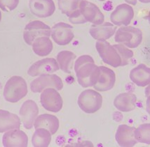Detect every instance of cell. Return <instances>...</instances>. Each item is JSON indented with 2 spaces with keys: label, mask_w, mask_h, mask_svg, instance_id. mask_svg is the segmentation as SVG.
<instances>
[{
  "label": "cell",
  "mask_w": 150,
  "mask_h": 147,
  "mask_svg": "<svg viewBox=\"0 0 150 147\" xmlns=\"http://www.w3.org/2000/svg\"><path fill=\"white\" fill-rule=\"evenodd\" d=\"M51 27L42 21H31L25 27L23 38L28 45H32L34 40L39 37L51 36Z\"/></svg>",
  "instance_id": "obj_6"
},
{
  "label": "cell",
  "mask_w": 150,
  "mask_h": 147,
  "mask_svg": "<svg viewBox=\"0 0 150 147\" xmlns=\"http://www.w3.org/2000/svg\"><path fill=\"white\" fill-rule=\"evenodd\" d=\"M146 111L150 115V95H148L146 100Z\"/></svg>",
  "instance_id": "obj_32"
},
{
  "label": "cell",
  "mask_w": 150,
  "mask_h": 147,
  "mask_svg": "<svg viewBox=\"0 0 150 147\" xmlns=\"http://www.w3.org/2000/svg\"><path fill=\"white\" fill-rule=\"evenodd\" d=\"M28 94V85L23 77L13 76L7 81L4 89V97L7 102L15 103Z\"/></svg>",
  "instance_id": "obj_1"
},
{
  "label": "cell",
  "mask_w": 150,
  "mask_h": 147,
  "mask_svg": "<svg viewBox=\"0 0 150 147\" xmlns=\"http://www.w3.org/2000/svg\"><path fill=\"white\" fill-rule=\"evenodd\" d=\"M21 124V118L16 114L8 111L0 109V132L19 129Z\"/></svg>",
  "instance_id": "obj_21"
},
{
  "label": "cell",
  "mask_w": 150,
  "mask_h": 147,
  "mask_svg": "<svg viewBox=\"0 0 150 147\" xmlns=\"http://www.w3.org/2000/svg\"><path fill=\"white\" fill-rule=\"evenodd\" d=\"M29 7L31 13L39 18L51 16L56 10L53 0H30Z\"/></svg>",
  "instance_id": "obj_14"
},
{
  "label": "cell",
  "mask_w": 150,
  "mask_h": 147,
  "mask_svg": "<svg viewBox=\"0 0 150 147\" xmlns=\"http://www.w3.org/2000/svg\"><path fill=\"white\" fill-rule=\"evenodd\" d=\"M138 1L141 3H150V0H138Z\"/></svg>",
  "instance_id": "obj_35"
},
{
  "label": "cell",
  "mask_w": 150,
  "mask_h": 147,
  "mask_svg": "<svg viewBox=\"0 0 150 147\" xmlns=\"http://www.w3.org/2000/svg\"><path fill=\"white\" fill-rule=\"evenodd\" d=\"M1 11H0V22H1Z\"/></svg>",
  "instance_id": "obj_37"
},
{
  "label": "cell",
  "mask_w": 150,
  "mask_h": 147,
  "mask_svg": "<svg viewBox=\"0 0 150 147\" xmlns=\"http://www.w3.org/2000/svg\"><path fill=\"white\" fill-rule=\"evenodd\" d=\"M135 128L126 124L119 125L115 134V139L119 146L133 147L138 143L134 135Z\"/></svg>",
  "instance_id": "obj_16"
},
{
  "label": "cell",
  "mask_w": 150,
  "mask_h": 147,
  "mask_svg": "<svg viewBox=\"0 0 150 147\" xmlns=\"http://www.w3.org/2000/svg\"><path fill=\"white\" fill-rule=\"evenodd\" d=\"M129 77L136 86L146 87L150 84V68L144 63H140L132 69Z\"/></svg>",
  "instance_id": "obj_18"
},
{
  "label": "cell",
  "mask_w": 150,
  "mask_h": 147,
  "mask_svg": "<svg viewBox=\"0 0 150 147\" xmlns=\"http://www.w3.org/2000/svg\"><path fill=\"white\" fill-rule=\"evenodd\" d=\"M69 20L73 24H81L87 22V21L86 20V19L82 15L79 8L74 10V12H72L69 15Z\"/></svg>",
  "instance_id": "obj_30"
},
{
  "label": "cell",
  "mask_w": 150,
  "mask_h": 147,
  "mask_svg": "<svg viewBox=\"0 0 150 147\" xmlns=\"http://www.w3.org/2000/svg\"><path fill=\"white\" fill-rule=\"evenodd\" d=\"M114 40L117 43L123 44L128 48H136L143 38L142 31L133 26H122L116 31Z\"/></svg>",
  "instance_id": "obj_2"
},
{
  "label": "cell",
  "mask_w": 150,
  "mask_h": 147,
  "mask_svg": "<svg viewBox=\"0 0 150 147\" xmlns=\"http://www.w3.org/2000/svg\"><path fill=\"white\" fill-rule=\"evenodd\" d=\"M79 10L87 22L95 25H99L105 22V16L100 9L95 3L82 0L80 2Z\"/></svg>",
  "instance_id": "obj_12"
},
{
  "label": "cell",
  "mask_w": 150,
  "mask_h": 147,
  "mask_svg": "<svg viewBox=\"0 0 150 147\" xmlns=\"http://www.w3.org/2000/svg\"><path fill=\"white\" fill-rule=\"evenodd\" d=\"M147 18H148V20H149V22H150V10L149 11V13H148V16H147Z\"/></svg>",
  "instance_id": "obj_36"
},
{
  "label": "cell",
  "mask_w": 150,
  "mask_h": 147,
  "mask_svg": "<svg viewBox=\"0 0 150 147\" xmlns=\"http://www.w3.org/2000/svg\"><path fill=\"white\" fill-rule=\"evenodd\" d=\"M100 74L97 83L93 86L95 90L105 92L111 90L116 83V74L113 70L108 67L101 65Z\"/></svg>",
  "instance_id": "obj_15"
},
{
  "label": "cell",
  "mask_w": 150,
  "mask_h": 147,
  "mask_svg": "<svg viewBox=\"0 0 150 147\" xmlns=\"http://www.w3.org/2000/svg\"><path fill=\"white\" fill-rule=\"evenodd\" d=\"M77 103L82 111L86 114H93L101 109L103 96L95 89L84 90L79 95Z\"/></svg>",
  "instance_id": "obj_3"
},
{
  "label": "cell",
  "mask_w": 150,
  "mask_h": 147,
  "mask_svg": "<svg viewBox=\"0 0 150 147\" xmlns=\"http://www.w3.org/2000/svg\"><path fill=\"white\" fill-rule=\"evenodd\" d=\"M134 135L137 142L150 144V123L141 124L135 128Z\"/></svg>",
  "instance_id": "obj_26"
},
{
  "label": "cell",
  "mask_w": 150,
  "mask_h": 147,
  "mask_svg": "<svg viewBox=\"0 0 150 147\" xmlns=\"http://www.w3.org/2000/svg\"><path fill=\"white\" fill-rule=\"evenodd\" d=\"M82 0H58V8L62 13L69 16L72 12L79 8L80 2Z\"/></svg>",
  "instance_id": "obj_27"
},
{
  "label": "cell",
  "mask_w": 150,
  "mask_h": 147,
  "mask_svg": "<svg viewBox=\"0 0 150 147\" xmlns=\"http://www.w3.org/2000/svg\"><path fill=\"white\" fill-rule=\"evenodd\" d=\"M60 69L56 59L45 58L34 63L28 70V74L32 77H37L46 74H52Z\"/></svg>",
  "instance_id": "obj_11"
},
{
  "label": "cell",
  "mask_w": 150,
  "mask_h": 147,
  "mask_svg": "<svg viewBox=\"0 0 150 147\" xmlns=\"http://www.w3.org/2000/svg\"><path fill=\"white\" fill-rule=\"evenodd\" d=\"M134 10L131 5L121 3L118 5L110 15V20L117 26H128L134 17Z\"/></svg>",
  "instance_id": "obj_10"
},
{
  "label": "cell",
  "mask_w": 150,
  "mask_h": 147,
  "mask_svg": "<svg viewBox=\"0 0 150 147\" xmlns=\"http://www.w3.org/2000/svg\"><path fill=\"white\" fill-rule=\"evenodd\" d=\"M117 26L109 22H104L99 25H93L91 26L89 33L95 40H107L115 34Z\"/></svg>",
  "instance_id": "obj_19"
},
{
  "label": "cell",
  "mask_w": 150,
  "mask_h": 147,
  "mask_svg": "<svg viewBox=\"0 0 150 147\" xmlns=\"http://www.w3.org/2000/svg\"><path fill=\"white\" fill-rule=\"evenodd\" d=\"M51 36L59 45H68L74 37L73 26L65 22L57 23L51 28Z\"/></svg>",
  "instance_id": "obj_9"
},
{
  "label": "cell",
  "mask_w": 150,
  "mask_h": 147,
  "mask_svg": "<svg viewBox=\"0 0 150 147\" xmlns=\"http://www.w3.org/2000/svg\"><path fill=\"white\" fill-rule=\"evenodd\" d=\"M137 96L131 92L119 93L114 100V105L119 111L130 112L136 107Z\"/></svg>",
  "instance_id": "obj_20"
},
{
  "label": "cell",
  "mask_w": 150,
  "mask_h": 147,
  "mask_svg": "<svg viewBox=\"0 0 150 147\" xmlns=\"http://www.w3.org/2000/svg\"><path fill=\"white\" fill-rule=\"evenodd\" d=\"M144 94H145L146 97H147L148 95H150V84L146 86L145 90H144Z\"/></svg>",
  "instance_id": "obj_34"
},
{
  "label": "cell",
  "mask_w": 150,
  "mask_h": 147,
  "mask_svg": "<svg viewBox=\"0 0 150 147\" xmlns=\"http://www.w3.org/2000/svg\"><path fill=\"white\" fill-rule=\"evenodd\" d=\"M126 3L131 5V6H135L137 3V0H124Z\"/></svg>",
  "instance_id": "obj_33"
},
{
  "label": "cell",
  "mask_w": 150,
  "mask_h": 147,
  "mask_svg": "<svg viewBox=\"0 0 150 147\" xmlns=\"http://www.w3.org/2000/svg\"><path fill=\"white\" fill-rule=\"evenodd\" d=\"M115 49L119 53L121 59V66H124L128 64L130 60L133 57L134 53L131 48L125 46L123 44L117 43L113 45Z\"/></svg>",
  "instance_id": "obj_28"
},
{
  "label": "cell",
  "mask_w": 150,
  "mask_h": 147,
  "mask_svg": "<svg viewBox=\"0 0 150 147\" xmlns=\"http://www.w3.org/2000/svg\"><path fill=\"white\" fill-rule=\"evenodd\" d=\"M20 116L23 126L28 130L32 129L39 114V107L33 100L25 101L20 109Z\"/></svg>",
  "instance_id": "obj_13"
},
{
  "label": "cell",
  "mask_w": 150,
  "mask_h": 147,
  "mask_svg": "<svg viewBox=\"0 0 150 147\" xmlns=\"http://www.w3.org/2000/svg\"><path fill=\"white\" fill-rule=\"evenodd\" d=\"M51 135L52 134L50 131L44 127L35 129V132H34L32 138L33 145L35 147L49 146L52 139Z\"/></svg>",
  "instance_id": "obj_25"
},
{
  "label": "cell",
  "mask_w": 150,
  "mask_h": 147,
  "mask_svg": "<svg viewBox=\"0 0 150 147\" xmlns=\"http://www.w3.org/2000/svg\"><path fill=\"white\" fill-rule=\"evenodd\" d=\"M34 127L35 129L44 127L50 131L51 134H55L60 127L59 119L56 116L49 114H40L35 119Z\"/></svg>",
  "instance_id": "obj_22"
},
{
  "label": "cell",
  "mask_w": 150,
  "mask_h": 147,
  "mask_svg": "<svg viewBox=\"0 0 150 147\" xmlns=\"http://www.w3.org/2000/svg\"><path fill=\"white\" fill-rule=\"evenodd\" d=\"M76 56L71 51L63 50L60 52L57 55V61L60 70L65 73H71L74 65Z\"/></svg>",
  "instance_id": "obj_23"
},
{
  "label": "cell",
  "mask_w": 150,
  "mask_h": 147,
  "mask_svg": "<svg viewBox=\"0 0 150 147\" xmlns=\"http://www.w3.org/2000/svg\"><path fill=\"white\" fill-rule=\"evenodd\" d=\"M87 63H95L94 59H93L90 55H88V54L80 56L78 59H76V60L74 62V71H76L80 67Z\"/></svg>",
  "instance_id": "obj_31"
},
{
  "label": "cell",
  "mask_w": 150,
  "mask_h": 147,
  "mask_svg": "<svg viewBox=\"0 0 150 147\" xmlns=\"http://www.w3.org/2000/svg\"><path fill=\"white\" fill-rule=\"evenodd\" d=\"M2 143L5 147H26L28 144V137L23 130L13 129L5 132Z\"/></svg>",
  "instance_id": "obj_17"
},
{
  "label": "cell",
  "mask_w": 150,
  "mask_h": 147,
  "mask_svg": "<svg viewBox=\"0 0 150 147\" xmlns=\"http://www.w3.org/2000/svg\"><path fill=\"white\" fill-rule=\"evenodd\" d=\"M19 0H0V8L5 12H10L17 8Z\"/></svg>",
  "instance_id": "obj_29"
},
{
  "label": "cell",
  "mask_w": 150,
  "mask_h": 147,
  "mask_svg": "<svg viewBox=\"0 0 150 147\" xmlns=\"http://www.w3.org/2000/svg\"><path fill=\"white\" fill-rule=\"evenodd\" d=\"M98 1H104L105 0H98Z\"/></svg>",
  "instance_id": "obj_38"
},
{
  "label": "cell",
  "mask_w": 150,
  "mask_h": 147,
  "mask_svg": "<svg viewBox=\"0 0 150 147\" xmlns=\"http://www.w3.org/2000/svg\"><path fill=\"white\" fill-rule=\"evenodd\" d=\"M40 102L46 110L57 113L62 109L63 100L58 91L54 88H47L42 92Z\"/></svg>",
  "instance_id": "obj_8"
},
{
  "label": "cell",
  "mask_w": 150,
  "mask_h": 147,
  "mask_svg": "<svg viewBox=\"0 0 150 147\" xmlns=\"http://www.w3.org/2000/svg\"><path fill=\"white\" fill-rule=\"evenodd\" d=\"M96 47L104 63L114 68L121 66V59L113 45L107 40H97Z\"/></svg>",
  "instance_id": "obj_5"
},
{
  "label": "cell",
  "mask_w": 150,
  "mask_h": 147,
  "mask_svg": "<svg viewBox=\"0 0 150 147\" xmlns=\"http://www.w3.org/2000/svg\"><path fill=\"white\" fill-rule=\"evenodd\" d=\"M47 88H54L60 91L63 88L62 79L56 74H46L39 76L32 81L30 89L33 93H42Z\"/></svg>",
  "instance_id": "obj_7"
},
{
  "label": "cell",
  "mask_w": 150,
  "mask_h": 147,
  "mask_svg": "<svg viewBox=\"0 0 150 147\" xmlns=\"http://www.w3.org/2000/svg\"><path fill=\"white\" fill-rule=\"evenodd\" d=\"M32 46L34 52L39 56H48L51 54L53 48V42L48 36H42L36 38Z\"/></svg>",
  "instance_id": "obj_24"
},
{
  "label": "cell",
  "mask_w": 150,
  "mask_h": 147,
  "mask_svg": "<svg viewBox=\"0 0 150 147\" xmlns=\"http://www.w3.org/2000/svg\"><path fill=\"white\" fill-rule=\"evenodd\" d=\"M76 72L77 82L83 88L93 86L98 82L100 68L95 63H87L78 69Z\"/></svg>",
  "instance_id": "obj_4"
}]
</instances>
